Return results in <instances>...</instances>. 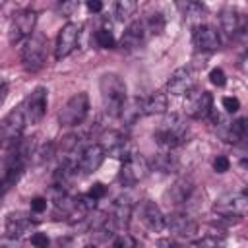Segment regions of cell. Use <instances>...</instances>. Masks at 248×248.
Segmentation results:
<instances>
[{
	"label": "cell",
	"instance_id": "10",
	"mask_svg": "<svg viewBox=\"0 0 248 248\" xmlns=\"http://www.w3.org/2000/svg\"><path fill=\"white\" fill-rule=\"evenodd\" d=\"M211 93L209 91H198V89H192L188 95H186V103H184V110L188 116L192 118H205L209 116L211 112Z\"/></svg>",
	"mask_w": 248,
	"mask_h": 248
},
{
	"label": "cell",
	"instance_id": "8",
	"mask_svg": "<svg viewBox=\"0 0 248 248\" xmlns=\"http://www.w3.org/2000/svg\"><path fill=\"white\" fill-rule=\"evenodd\" d=\"M147 172H149V163L140 153H132L128 159H124L118 178L122 184L132 186V184H138L141 178H145Z\"/></svg>",
	"mask_w": 248,
	"mask_h": 248
},
{
	"label": "cell",
	"instance_id": "19",
	"mask_svg": "<svg viewBox=\"0 0 248 248\" xmlns=\"http://www.w3.org/2000/svg\"><path fill=\"white\" fill-rule=\"evenodd\" d=\"M140 215H141V221H143V225L149 229V231H153V232H159L161 229H165V215L161 213V209H159V205L155 203V202H143V205H141V209H140Z\"/></svg>",
	"mask_w": 248,
	"mask_h": 248
},
{
	"label": "cell",
	"instance_id": "31",
	"mask_svg": "<svg viewBox=\"0 0 248 248\" xmlns=\"http://www.w3.org/2000/svg\"><path fill=\"white\" fill-rule=\"evenodd\" d=\"M223 107L227 112H236L240 108V101L236 97H223Z\"/></svg>",
	"mask_w": 248,
	"mask_h": 248
},
{
	"label": "cell",
	"instance_id": "1",
	"mask_svg": "<svg viewBox=\"0 0 248 248\" xmlns=\"http://www.w3.org/2000/svg\"><path fill=\"white\" fill-rule=\"evenodd\" d=\"M101 103L108 116H120L126 103V83L118 74H105L99 81Z\"/></svg>",
	"mask_w": 248,
	"mask_h": 248
},
{
	"label": "cell",
	"instance_id": "28",
	"mask_svg": "<svg viewBox=\"0 0 248 248\" xmlns=\"http://www.w3.org/2000/svg\"><path fill=\"white\" fill-rule=\"evenodd\" d=\"M145 23H147L149 33H161L163 27H165V21H163V17L159 14H153L149 19H145Z\"/></svg>",
	"mask_w": 248,
	"mask_h": 248
},
{
	"label": "cell",
	"instance_id": "7",
	"mask_svg": "<svg viewBox=\"0 0 248 248\" xmlns=\"http://www.w3.org/2000/svg\"><path fill=\"white\" fill-rule=\"evenodd\" d=\"M35 23H37V14L33 10L16 12L12 21H10V29H8L10 43H19L21 39L31 37L33 29H35Z\"/></svg>",
	"mask_w": 248,
	"mask_h": 248
},
{
	"label": "cell",
	"instance_id": "16",
	"mask_svg": "<svg viewBox=\"0 0 248 248\" xmlns=\"http://www.w3.org/2000/svg\"><path fill=\"white\" fill-rule=\"evenodd\" d=\"M105 151L110 155V157H116V159H128L132 155V149H130V143L126 140V136H122L120 132H107L103 136V143Z\"/></svg>",
	"mask_w": 248,
	"mask_h": 248
},
{
	"label": "cell",
	"instance_id": "5",
	"mask_svg": "<svg viewBox=\"0 0 248 248\" xmlns=\"http://www.w3.org/2000/svg\"><path fill=\"white\" fill-rule=\"evenodd\" d=\"M215 211L225 217H242L248 215V190L229 192L215 202Z\"/></svg>",
	"mask_w": 248,
	"mask_h": 248
},
{
	"label": "cell",
	"instance_id": "21",
	"mask_svg": "<svg viewBox=\"0 0 248 248\" xmlns=\"http://www.w3.org/2000/svg\"><path fill=\"white\" fill-rule=\"evenodd\" d=\"M194 192V186L188 182V180H178L174 182L167 192H165V200L172 205H178V203H186L190 200Z\"/></svg>",
	"mask_w": 248,
	"mask_h": 248
},
{
	"label": "cell",
	"instance_id": "13",
	"mask_svg": "<svg viewBox=\"0 0 248 248\" xmlns=\"http://www.w3.org/2000/svg\"><path fill=\"white\" fill-rule=\"evenodd\" d=\"M194 81H196L194 72L188 66H182V68H176L172 72V76L169 78L167 89L170 95H188L194 89Z\"/></svg>",
	"mask_w": 248,
	"mask_h": 248
},
{
	"label": "cell",
	"instance_id": "34",
	"mask_svg": "<svg viewBox=\"0 0 248 248\" xmlns=\"http://www.w3.org/2000/svg\"><path fill=\"white\" fill-rule=\"evenodd\" d=\"M31 244H33V246H39V248H46V246H48V236L43 234V232H35V234L31 236Z\"/></svg>",
	"mask_w": 248,
	"mask_h": 248
},
{
	"label": "cell",
	"instance_id": "9",
	"mask_svg": "<svg viewBox=\"0 0 248 248\" xmlns=\"http://www.w3.org/2000/svg\"><path fill=\"white\" fill-rule=\"evenodd\" d=\"M46 93L48 91L45 87H35L21 103L27 124H39L43 120V116L46 112Z\"/></svg>",
	"mask_w": 248,
	"mask_h": 248
},
{
	"label": "cell",
	"instance_id": "2",
	"mask_svg": "<svg viewBox=\"0 0 248 248\" xmlns=\"http://www.w3.org/2000/svg\"><path fill=\"white\" fill-rule=\"evenodd\" d=\"M186 130H188L186 120L180 114H170L161 122L159 130L155 132V140L161 147L172 149V147L182 143V140L186 136Z\"/></svg>",
	"mask_w": 248,
	"mask_h": 248
},
{
	"label": "cell",
	"instance_id": "33",
	"mask_svg": "<svg viewBox=\"0 0 248 248\" xmlns=\"http://www.w3.org/2000/svg\"><path fill=\"white\" fill-rule=\"evenodd\" d=\"M91 198H95V200H101L105 194H107V188L101 184V182H97V184H93L91 188H89V192H87Z\"/></svg>",
	"mask_w": 248,
	"mask_h": 248
},
{
	"label": "cell",
	"instance_id": "6",
	"mask_svg": "<svg viewBox=\"0 0 248 248\" xmlns=\"http://www.w3.org/2000/svg\"><path fill=\"white\" fill-rule=\"evenodd\" d=\"M27 124V118H25V112H23V107H17L14 110H10L2 124H0V132H2V141L6 145H14L21 140V132Z\"/></svg>",
	"mask_w": 248,
	"mask_h": 248
},
{
	"label": "cell",
	"instance_id": "15",
	"mask_svg": "<svg viewBox=\"0 0 248 248\" xmlns=\"http://www.w3.org/2000/svg\"><path fill=\"white\" fill-rule=\"evenodd\" d=\"M219 21H221V31H223L229 39L240 35V33L246 29V25H248V17H246L242 12H238V10H231V8L221 12Z\"/></svg>",
	"mask_w": 248,
	"mask_h": 248
},
{
	"label": "cell",
	"instance_id": "20",
	"mask_svg": "<svg viewBox=\"0 0 248 248\" xmlns=\"http://www.w3.org/2000/svg\"><path fill=\"white\" fill-rule=\"evenodd\" d=\"M35 227V223L31 221V219H27V217H23V215H16V213H12V215H8V219H6V225H4V231H6V236L8 238H21V236H25L31 229Z\"/></svg>",
	"mask_w": 248,
	"mask_h": 248
},
{
	"label": "cell",
	"instance_id": "27",
	"mask_svg": "<svg viewBox=\"0 0 248 248\" xmlns=\"http://www.w3.org/2000/svg\"><path fill=\"white\" fill-rule=\"evenodd\" d=\"M95 41H97V45L101 48H112L116 45V41H114V37H112V33L108 29H99L95 33Z\"/></svg>",
	"mask_w": 248,
	"mask_h": 248
},
{
	"label": "cell",
	"instance_id": "36",
	"mask_svg": "<svg viewBox=\"0 0 248 248\" xmlns=\"http://www.w3.org/2000/svg\"><path fill=\"white\" fill-rule=\"evenodd\" d=\"M155 167L161 169V170H165V172H169V170H170V159H169L167 155H159V157L155 159Z\"/></svg>",
	"mask_w": 248,
	"mask_h": 248
},
{
	"label": "cell",
	"instance_id": "17",
	"mask_svg": "<svg viewBox=\"0 0 248 248\" xmlns=\"http://www.w3.org/2000/svg\"><path fill=\"white\" fill-rule=\"evenodd\" d=\"M194 45L198 50H217L221 46L217 29L211 25H198L194 31Z\"/></svg>",
	"mask_w": 248,
	"mask_h": 248
},
{
	"label": "cell",
	"instance_id": "40",
	"mask_svg": "<svg viewBox=\"0 0 248 248\" xmlns=\"http://www.w3.org/2000/svg\"><path fill=\"white\" fill-rule=\"evenodd\" d=\"M240 167H242V169H246V170H248V157H246V159H242V161H240Z\"/></svg>",
	"mask_w": 248,
	"mask_h": 248
},
{
	"label": "cell",
	"instance_id": "11",
	"mask_svg": "<svg viewBox=\"0 0 248 248\" xmlns=\"http://www.w3.org/2000/svg\"><path fill=\"white\" fill-rule=\"evenodd\" d=\"M78 39H79V27L78 23H66L58 37H56V46H54V56L60 60L64 56H68L76 46H78Z\"/></svg>",
	"mask_w": 248,
	"mask_h": 248
},
{
	"label": "cell",
	"instance_id": "29",
	"mask_svg": "<svg viewBox=\"0 0 248 248\" xmlns=\"http://www.w3.org/2000/svg\"><path fill=\"white\" fill-rule=\"evenodd\" d=\"M209 81H211L213 85H217V87H223V85H225V81H227L225 72H223L221 68H213V70L209 72Z\"/></svg>",
	"mask_w": 248,
	"mask_h": 248
},
{
	"label": "cell",
	"instance_id": "12",
	"mask_svg": "<svg viewBox=\"0 0 248 248\" xmlns=\"http://www.w3.org/2000/svg\"><path fill=\"white\" fill-rule=\"evenodd\" d=\"M105 155H107V151H105V147H103L101 143H91V145H87V147L79 153V159H78L79 170H81L83 174L95 172V170L103 165Z\"/></svg>",
	"mask_w": 248,
	"mask_h": 248
},
{
	"label": "cell",
	"instance_id": "14",
	"mask_svg": "<svg viewBox=\"0 0 248 248\" xmlns=\"http://www.w3.org/2000/svg\"><path fill=\"white\" fill-rule=\"evenodd\" d=\"M165 227L176 234V236H194L198 232V223L188 215V213H170L169 217H165Z\"/></svg>",
	"mask_w": 248,
	"mask_h": 248
},
{
	"label": "cell",
	"instance_id": "25",
	"mask_svg": "<svg viewBox=\"0 0 248 248\" xmlns=\"http://www.w3.org/2000/svg\"><path fill=\"white\" fill-rule=\"evenodd\" d=\"M238 140L248 141V118H238L231 126V140L229 141H238Z\"/></svg>",
	"mask_w": 248,
	"mask_h": 248
},
{
	"label": "cell",
	"instance_id": "39",
	"mask_svg": "<svg viewBox=\"0 0 248 248\" xmlns=\"http://www.w3.org/2000/svg\"><path fill=\"white\" fill-rule=\"evenodd\" d=\"M6 93H8V85H6V81L2 83V103H4V99H6Z\"/></svg>",
	"mask_w": 248,
	"mask_h": 248
},
{
	"label": "cell",
	"instance_id": "38",
	"mask_svg": "<svg viewBox=\"0 0 248 248\" xmlns=\"http://www.w3.org/2000/svg\"><path fill=\"white\" fill-rule=\"evenodd\" d=\"M76 8H78V0H62L60 2V10L64 14H72Z\"/></svg>",
	"mask_w": 248,
	"mask_h": 248
},
{
	"label": "cell",
	"instance_id": "22",
	"mask_svg": "<svg viewBox=\"0 0 248 248\" xmlns=\"http://www.w3.org/2000/svg\"><path fill=\"white\" fill-rule=\"evenodd\" d=\"M141 114H145V108H143V99H140V97H134V99H126V103H124V107H122V112H120V116H122V120L124 122H136Z\"/></svg>",
	"mask_w": 248,
	"mask_h": 248
},
{
	"label": "cell",
	"instance_id": "24",
	"mask_svg": "<svg viewBox=\"0 0 248 248\" xmlns=\"http://www.w3.org/2000/svg\"><path fill=\"white\" fill-rule=\"evenodd\" d=\"M143 108L145 114H161L167 110V95L161 91H155L147 99H143Z\"/></svg>",
	"mask_w": 248,
	"mask_h": 248
},
{
	"label": "cell",
	"instance_id": "32",
	"mask_svg": "<svg viewBox=\"0 0 248 248\" xmlns=\"http://www.w3.org/2000/svg\"><path fill=\"white\" fill-rule=\"evenodd\" d=\"M229 167H231V163H229V159L227 157H217L215 161H213V169H215V172H227L229 170Z\"/></svg>",
	"mask_w": 248,
	"mask_h": 248
},
{
	"label": "cell",
	"instance_id": "3",
	"mask_svg": "<svg viewBox=\"0 0 248 248\" xmlns=\"http://www.w3.org/2000/svg\"><path fill=\"white\" fill-rule=\"evenodd\" d=\"M87 112H89V97H87V93H76L62 107V110L58 114V122L62 126H66V128H72V126L81 124L85 120Z\"/></svg>",
	"mask_w": 248,
	"mask_h": 248
},
{
	"label": "cell",
	"instance_id": "18",
	"mask_svg": "<svg viewBox=\"0 0 248 248\" xmlns=\"http://www.w3.org/2000/svg\"><path fill=\"white\" fill-rule=\"evenodd\" d=\"M149 35V29H147V23L145 21H132L126 31L122 33V39H120V46L122 48H138L145 37Z\"/></svg>",
	"mask_w": 248,
	"mask_h": 248
},
{
	"label": "cell",
	"instance_id": "23",
	"mask_svg": "<svg viewBox=\"0 0 248 248\" xmlns=\"http://www.w3.org/2000/svg\"><path fill=\"white\" fill-rule=\"evenodd\" d=\"M176 8L180 10V14L188 19L192 17H200L205 12V4L203 0H174Z\"/></svg>",
	"mask_w": 248,
	"mask_h": 248
},
{
	"label": "cell",
	"instance_id": "35",
	"mask_svg": "<svg viewBox=\"0 0 248 248\" xmlns=\"http://www.w3.org/2000/svg\"><path fill=\"white\" fill-rule=\"evenodd\" d=\"M46 209V200L45 198H33L31 200V211L33 213H43Z\"/></svg>",
	"mask_w": 248,
	"mask_h": 248
},
{
	"label": "cell",
	"instance_id": "4",
	"mask_svg": "<svg viewBox=\"0 0 248 248\" xmlns=\"http://www.w3.org/2000/svg\"><path fill=\"white\" fill-rule=\"evenodd\" d=\"M45 58H46V37L43 33H33L21 50L23 66L25 70L35 72L45 64Z\"/></svg>",
	"mask_w": 248,
	"mask_h": 248
},
{
	"label": "cell",
	"instance_id": "37",
	"mask_svg": "<svg viewBox=\"0 0 248 248\" xmlns=\"http://www.w3.org/2000/svg\"><path fill=\"white\" fill-rule=\"evenodd\" d=\"M85 6H87V10H89L91 14H99V12H103V0H87Z\"/></svg>",
	"mask_w": 248,
	"mask_h": 248
},
{
	"label": "cell",
	"instance_id": "30",
	"mask_svg": "<svg viewBox=\"0 0 248 248\" xmlns=\"http://www.w3.org/2000/svg\"><path fill=\"white\" fill-rule=\"evenodd\" d=\"M138 242H136V238H132L130 234H120V236H116L114 240H112V246H118V248H126V246H130V248H134Z\"/></svg>",
	"mask_w": 248,
	"mask_h": 248
},
{
	"label": "cell",
	"instance_id": "26",
	"mask_svg": "<svg viewBox=\"0 0 248 248\" xmlns=\"http://www.w3.org/2000/svg\"><path fill=\"white\" fill-rule=\"evenodd\" d=\"M136 6H138V0H116V17L118 19H128L130 16H134L136 12Z\"/></svg>",
	"mask_w": 248,
	"mask_h": 248
}]
</instances>
